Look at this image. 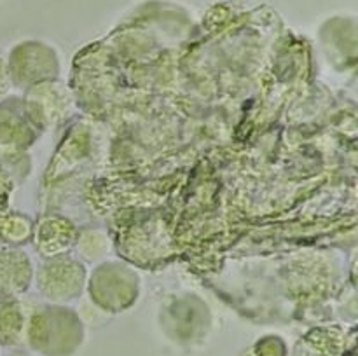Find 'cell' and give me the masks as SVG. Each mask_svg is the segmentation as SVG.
<instances>
[{"label": "cell", "instance_id": "obj_1", "mask_svg": "<svg viewBox=\"0 0 358 356\" xmlns=\"http://www.w3.org/2000/svg\"><path fill=\"white\" fill-rule=\"evenodd\" d=\"M35 281L42 299L63 306L83 295L86 285V267L83 262L70 255H56L49 257L38 267Z\"/></svg>", "mask_w": 358, "mask_h": 356}, {"label": "cell", "instance_id": "obj_5", "mask_svg": "<svg viewBox=\"0 0 358 356\" xmlns=\"http://www.w3.org/2000/svg\"><path fill=\"white\" fill-rule=\"evenodd\" d=\"M16 100L0 101V149L13 152L28 143V126L23 122V112L17 110Z\"/></svg>", "mask_w": 358, "mask_h": 356}, {"label": "cell", "instance_id": "obj_7", "mask_svg": "<svg viewBox=\"0 0 358 356\" xmlns=\"http://www.w3.org/2000/svg\"><path fill=\"white\" fill-rule=\"evenodd\" d=\"M77 251L86 260H100L108 251V239L100 230H86L77 236Z\"/></svg>", "mask_w": 358, "mask_h": 356}, {"label": "cell", "instance_id": "obj_3", "mask_svg": "<svg viewBox=\"0 0 358 356\" xmlns=\"http://www.w3.org/2000/svg\"><path fill=\"white\" fill-rule=\"evenodd\" d=\"M34 278L30 257L23 250L0 244V299L24 293Z\"/></svg>", "mask_w": 358, "mask_h": 356}, {"label": "cell", "instance_id": "obj_6", "mask_svg": "<svg viewBox=\"0 0 358 356\" xmlns=\"http://www.w3.org/2000/svg\"><path fill=\"white\" fill-rule=\"evenodd\" d=\"M24 334V309L16 297L0 299V344H16Z\"/></svg>", "mask_w": 358, "mask_h": 356}, {"label": "cell", "instance_id": "obj_8", "mask_svg": "<svg viewBox=\"0 0 358 356\" xmlns=\"http://www.w3.org/2000/svg\"><path fill=\"white\" fill-rule=\"evenodd\" d=\"M10 86V80H9V72H7V63L6 59L0 56V100L7 94Z\"/></svg>", "mask_w": 358, "mask_h": 356}, {"label": "cell", "instance_id": "obj_2", "mask_svg": "<svg viewBox=\"0 0 358 356\" xmlns=\"http://www.w3.org/2000/svg\"><path fill=\"white\" fill-rule=\"evenodd\" d=\"M7 72L14 86H37L58 75V58L52 47L42 42H21L10 51Z\"/></svg>", "mask_w": 358, "mask_h": 356}, {"label": "cell", "instance_id": "obj_4", "mask_svg": "<svg viewBox=\"0 0 358 356\" xmlns=\"http://www.w3.org/2000/svg\"><path fill=\"white\" fill-rule=\"evenodd\" d=\"M65 94L63 89L56 91V84H52L51 80L37 84L31 87V91H28L27 101L23 105L24 114L34 119L35 124L38 126L52 124L65 112Z\"/></svg>", "mask_w": 358, "mask_h": 356}, {"label": "cell", "instance_id": "obj_9", "mask_svg": "<svg viewBox=\"0 0 358 356\" xmlns=\"http://www.w3.org/2000/svg\"><path fill=\"white\" fill-rule=\"evenodd\" d=\"M7 356H28V355H23V353H13V355H7Z\"/></svg>", "mask_w": 358, "mask_h": 356}]
</instances>
